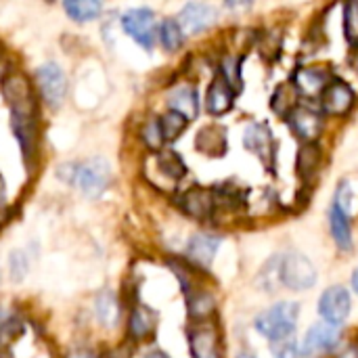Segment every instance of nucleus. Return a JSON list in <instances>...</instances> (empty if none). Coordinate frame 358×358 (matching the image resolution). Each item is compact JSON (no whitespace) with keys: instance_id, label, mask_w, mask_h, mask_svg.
<instances>
[{"instance_id":"f257e3e1","label":"nucleus","mask_w":358,"mask_h":358,"mask_svg":"<svg viewBox=\"0 0 358 358\" xmlns=\"http://www.w3.org/2000/svg\"><path fill=\"white\" fill-rule=\"evenodd\" d=\"M2 94L10 107V124L13 132L27 155L34 149L38 126H36V101L31 92V84L25 73L13 71L2 80Z\"/></svg>"},{"instance_id":"f03ea898","label":"nucleus","mask_w":358,"mask_h":358,"mask_svg":"<svg viewBox=\"0 0 358 358\" xmlns=\"http://www.w3.org/2000/svg\"><path fill=\"white\" fill-rule=\"evenodd\" d=\"M59 176L82 191L86 197H99L111 182V166L105 157H90L80 164L61 166Z\"/></svg>"},{"instance_id":"7ed1b4c3","label":"nucleus","mask_w":358,"mask_h":358,"mask_svg":"<svg viewBox=\"0 0 358 358\" xmlns=\"http://www.w3.org/2000/svg\"><path fill=\"white\" fill-rule=\"evenodd\" d=\"M300 317V306L296 302H279L258 315L256 319V329L271 342L285 340L294 334Z\"/></svg>"},{"instance_id":"20e7f679","label":"nucleus","mask_w":358,"mask_h":358,"mask_svg":"<svg viewBox=\"0 0 358 358\" xmlns=\"http://www.w3.org/2000/svg\"><path fill=\"white\" fill-rule=\"evenodd\" d=\"M279 277L285 287L294 292H304L317 283V268L304 254L292 252L287 256H281Z\"/></svg>"},{"instance_id":"39448f33","label":"nucleus","mask_w":358,"mask_h":358,"mask_svg":"<svg viewBox=\"0 0 358 358\" xmlns=\"http://www.w3.org/2000/svg\"><path fill=\"white\" fill-rule=\"evenodd\" d=\"M122 27L124 31L136 40L145 48H153L155 38H157V25H155V15L151 8H130L122 17Z\"/></svg>"},{"instance_id":"423d86ee","label":"nucleus","mask_w":358,"mask_h":358,"mask_svg":"<svg viewBox=\"0 0 358 358\" xmlns=\"http://www.w3.org/2000/svg\"><path fill=\"white\" fill-rule=\"evenodd\" d=\"M36 82H38L44 103L48 107L57 109L67 94V76L63 73V69L57 63H46V65L38 67Z\"/></svg>"},{"instance_id":"0eeeda50","label":"nucleus","mask_w":358,"mask_h":358,"mask_svg":"<svg viewBox=\"0 0 358 358\" xmlns=\"http://www.w3.org/2000/svg\"><path fill=\"white\" fill-rule=\"evenodd\" d=\"M319 313H321L325 323H329L334 327L344 325L348 315H350V294H348V289L342 287V285H334V287L325 289L321 300H319Z\"/></svg>"},{"instance_id":"6e6552de","label":"nucleus","mask_w":358,"mask_h":358,"mask_svg":"<svg viewBox=\"0 0 358 358\" xmlns=\"http://www.w3.org/2000/svg\"><path fill=\"white\" fill-rule=\"evenodd\" d=\"M243 145L248 151H252L262 164L264 168L273 170L275 166V138L273 132L268 130L266 124H252L248 126L245 134H243Z\"/></svg>"},{"instance_id":"1a4fd4ad","label":"nucleus","mask_w":358,"mask_h":358,"mask_svg":"<svg viewBox=\"0 0 358 358\" xmlns=\"http://www.w3.org/2000/svg\"><path fill=\"white\" fill-rule=\"evenodd\" d=\"M189 350L193 358H220V336L212 323H197L189 329Z\"/></svg>"},{"instance_id":"9d476101","label":"nucleus","mask_w":358,"mask_h":358,"mask_svg":"<svg viewBox=\"0 0 358 358\" xmlns=\"http://www.w3.org/2000/svg\"><path fill=\"white\" fill-rule=\"evenodd\" d=\"M338 344H340V329L323 321L308 329L300 352H302V357H315V355L334 350Z\"/></svg>"},{"instance_id":"9b49d317","label":"nucleus","mask_w":358,"mask_h":358,"mask_svg":"<svg viewBox=\"0 0 358 358\" xmlns=\"http://www.w3.org/2000/svg\"><path fill=\"white\" fill-rule=\"evenodd\" d=\"M355 103L352 88L342 80H331L321 92V105L327 115H344Z\"/></svg>"},{"instance_id":"f8f14e48","label":"nucleus","mask_w":358,"mask_h":358,"mask_svg":"<svg viewBox=\"0 0 358 358\" xmlns=\"http://www.w3.org/2000/svg\"><path fill=\"white\" fill-rule=\"evenodd\" d=\"M216 8L212 4H203V2H189L182 10H180V27L187 34H199L208 27H212L216 23Z\"/></svg>"},{"instance_id":"ddd939ff","label":"nucleus","mask_w":358,"mask_h":358,"mask_svg":"<svg viewBox=\"0 0 358 358\" xmlns=\"http://www.w3.org/2000/svg\"><path fill=\"white\" fill-rule=\"evenodd\" d=\"M180 208L185 210V214H189L191 218L197 220H206L214 214L216 208V193L203 187H193L189 189L182 199H180Z\"/></svg>"},{"instance_id":"4468645a","label":"nucleus","mask_w":358,"mask_h":358,"mask_svg":"<svg viewBox=\"0 0 358 358\" xmlns=\"http://www.w3.org/2000/svg\"><path fill=\"white\" fill-rule=\"evenodd\" d=\"M289 124H292L294 132H296L300 138L308 141V143L317 141L319 134L323 132V117H321L317 111L308 109V107H300V105H298V107L289 113Z\"/></svg>"},{"instance_id":"2eb2a0df","label":"nucleus","mask_w":358,"mask_h":358,"mask_svg":"<svg viewBox=\"0 0 358 358\" xmlns=\"http://www.w3.org/2000/svg\"><path fill=\"white\" fill-rule=\"evenodd\" d=\"M222 243L220 237L216 235H208V233H199L195 237H191L189 245H187V256L189 260L199 266V268H208L218 252V245Z\"/></svg>"},{"instance_id":"dca6fc26","label":"nucleus","mask_w":358,"mask_h":358,"mask_svg":"<svg viewBox=\"0 0 358 358\" xmlns=\"http://www.w3.org/2000/svg\"><path fill=\"white\" fill-rule=\"evenodd\" d=\"M168 105H170V111L180 113L187 122H189V120H195V117H197V111H199L197 90H195L191 84L176 86V88L170 92V96H168Z\"/></svg>"},{"instance_id":"f3484780","label":"nucleus","mask_w":358,"mask_h":358,"mask_svg":"<svg viewBox=\"0 0 358 358\" xmlns=\"http://www.w3.org/2000/svg\"><path fill=\"white\" fill-rule=\"evenodd\" d=\"M233 101H235V92L231 90V86L220 76H216L212 80L210 88H208V94H206V109H208V113L222 115V113H227L233 107Z\"/></svg>"},{"instance_id":"a211bd4d","label":"nucleus","mask_w":358,"mask_h":358,"mask_svg":"<svg viewBox=\"0 0 358 358\" xmlns=\"http://www.w3.org/2000/svg\"><path fill=\"white\" fill-rule=\"evenodd\" d=\"M195 147L206 155H222L227 151V128L212 124L199 130Z\"/></svg>"},{"instance_id":"6ab92c4d","label":"nucleus","mask_w":358,"mask_h":358,"mask_svg":"<svg viewBox=\"0 0 358 358\" xmlns=\"http://www.w3.org/2000/svg\"><path fill=\"white\" fill-rule=\"evenodd\" d=\"M329 227H331V235H334V241L338 243V248L342 252H350L352 250V231H350L348 214L342 212L338 206H334L329 210Z\"/></svg>"},{"instance_id":"aec40b11","label":"nucleus","mask_w":358,"mask_h":358,"mask_svg":"<svg viewBox=\"0 0 358 358\" xmlns=\"http://www.w3.org/2000/svg\"><path fill=\"white\" fill-rule=\"evenodd\" d=\"M94 315H96V321L111 329L120 323V302L117 298L111 294V292H101L94 300Z\"/></svg>"},{"instance_id":"412c9836","label":"nucleus","mask_w":358,"mask_h":358,"mask_svg":"<svg viewBox=\"0 0 358 358\" xmlns=\"http://www.w3.org/2000/svg\"><path fill=\"white\" fill-rule=\"evenodd\" d=\"M155 325H157V315L147 306H136L130 315L128 329L134 340H145L155 331Z\"/></svg>"},{"instance_id":"4be33fe9","label":"nucleus","mask_w":358,"mask_h":358,"mask_svg":"<svg viewBox=\"0 0 358 358\" xmlns=\"http://www.w3.org/2000/svg\"><path fill=\"white\" fill-rule=\"evenodd\" d=\"M153 162H155V168L162 176H166L168 180H178L185 176L187 168H185V162L180 159L178 153L174 151H157L153 155Z\"/></svg>"},{"instance_id":"5701e85b","label":"nucleus","mask_w":358,"mask_h":358,"mask_svg":"<svg viewBox=\"0 0 358 358\" xmlns=\"http://www.w3.org/2000/svg\"><path fill=\"white\" fill-rule=\"evenodd\" d=\"M63 8L76 23H88L101 15L103 4L96 0H67L63 2Z\"/></svg>"},{"instance_id":"b1692460","label":"nucleus","mask_w":358,"mask_h":358,"mask_svg":"<svg viewBox=\"0 0 358 358\" xmlns=\"http://www.w3.org/2000/svg\"><path fill=\"white\" fill-rule=\"evenodd\" d=\"M294 84L298 88H302L304 92L308 94H315V92H323V88L329 84L327 82V73L323 69H317V67H302L296 71V80Z\"/></svg>"},{"instance_id":"393cba45","label":"nucleus","mask_w":358,"mask_h":358,"mask_svg":"<svg viewBox=\"0 0 358 358\" xmlns=\"http://www.w3.org/2000/svg\"><path fill=\"white\" fill-rule=\"evenodd\" d=\"M296 99H298V92H296V84H281L275 94H273V111L281 117H289V113L298 107L296 105Z\"/></svg>"},{"instance_id":"a878e982","label":"nucleus","mask_w":358,"mask_h":358,"mask_svg":"<svg viewBox=\"0 0 358 358\" xmlns=\"http://www.w3.org/2000/svg\"><path fill=\"white\" fill-rule=\"evenodd\" d=\"M319 164H321V151H319V147L313 145V143L304 145L300 149V153H298V164H296L298 166V174L302 178H310L317 172Z\"/></svg>"},{"instance_id":"bb28decb","label":"nucleus","mask_w":358,"mask_h":358,"mask_svg":"<svg viewBox=\"0 0 358 358\" xmlns=\"http://www.w3.org/2000/svg\"><path fill=\"white\" fill-rule=\"evenodd\" d=\"M214 313V298L208 292H195L189 296V315L201 323Z\"/></svg>"},{"instance_id":"cd10ccee","label":"nucleus","mask_w":358,"mask_h":358,"mask_svg":"<svg viewBox=\"0 0 358 358\" xmlns=\"http://www.w3.org/2000/svg\"><path fill=\"white\" fill-rule=\"evenodd\" d=\"M159 40H162L166 50H178L182 46V40H185V31H182L180 23L174 19H166L159 25Z\"/></svg>"},{"instance_id":"c85d7f7f","label":"nucleus","mask_w":358,"mask_h":358,"mask_svg":"<svg viewBox=\"0 0 358 358\" xmlns=\"http://www.w3.org/2000/svg\"><path fill=\"white\" fill-rule=\"evenodd\" d=\"M241 61L237 57H227L222 61V67H220V78L231 86L233 92L241 90L243 88V80H241Z\"/></svg>"},{"instance_id":"c756f323","label":"nucleus","mask_w":358,"mask_h":358,"mask_svg":"<svg viewBox=\"0 0 358 358\" xmlns=\"http://www.w3.org/2000/svg\"><path fill=\"white\" fill-rule=\"evenodd\" d=\"M159 126H162V134H164V141H174L180 136V132L187 128V120L180 115V113H174V111H168L166 115L159 117Z\"/></svg>"},{"instance_id":"7c9ffc66","label":"nucleus","mask_w":358,"mask_h":358,"mask_svg":"<svg viewBox=\"0 0 358 358\" xmlns=\"http://www.w3.org/2000/svg\"><path fill=\"white\" fill-rule=\"evenodd\" d=\"M344 34L350 44L358 42V2H348L344 6Z\"/></svg>"},{"instance_id":"2f4dec72","label":"nucleus","mask_w":358,"mask_h":358,"mask_svg":"<svg viewBox=\"0 0 358 358\" xmlns=\"http://www.w3.org/2000/svg\"><path fill=\"white\" fill-rule=\"evenodd\" d=\"M141 136L145 141V145L153 151H159L162 143H164V134H162V126H159V120H149L143 130H141Z\"/></svg>"},{"instance_id":"473e14b6","label":"nucleus","mask_w":358,"mask_h":358,"mask_svg":"<svg viewBox=\"0 0 358 358\" xmlns=\"http://www.w3.org/2000/svg\"><path fill=\"white\" fill-rule=\"evenodd\" d=\"M273 357L275 358H300V346L298 342L294 340V336L285 338V340H279V342H273Z\"/></svg>"},{"instance_id":"72a5a7b5","label":"nucleus","mask_w":358,"mask_h":358,"mask_svg":"<svg viewBox=\"0 0 358 358\" xmlns=\"http://www.w3.org/2000/svg\"><path fill=\"white\" fill-rule=\"evenodd\" d=\"M27 273V258L21 252H13L10 254V275L15 281H21Z\"/></svg>"},{"instance_id":"f704fd0d","label":"nucleus","mask_w":358,"mask_h":358,"mask_svg":"<svg viewBox=\"0 0 358 358\" xmlns=\"http://www.w3.org/2000/svg\"><path fill=\"white\" fill-rule=\"evenodd\" d=\"M336 206L342 210V212H350V206H352V189H350V185L344 180V182H340V189H338V197H336Z\"/></svg>"},{"instance_id":"c9c22d12","label":"nucleus","mask_w":358,"mask_h":358,"mask_svg":"<svg viewBox=\"0 0 358 358\" xmlns=\"http://www.w3.org/2000/svg\"><path fill=\"white\" fill-rule=\"evenodd\" d=\"M65 358H96L92 352H88V350H73V352H69Z\"/></svg>"},{"instance_id":"e433bc0d","label":"nucleus","mask_w":358,"mask_h":358,"mask_svg":"<svg viewBox=\"0 0 358 358\" xmlns=\"http://www.w3.org/2000/svg\"><path fill=\"white\" fill-rule=\"evenodd\" d=\"M340 358H358V348L357 346L348 348V350H346V352H344V355H342Z\"/></svg>"},{"instance_id":"4c0bfd02","label":"nucleus","mask_w":358,"mask_h":358,"mask_svg":"<svg viewBox=\"0 0 358 358\" xmlns=\"http://www.w3.org/2000/svg\"><path fill=\"white\" fill-rule=\"evenodd\" d=\"M145 358H170L166 352H162V350H153V352H149V355H145Z\"/></svg>"},{"instance_id":"58836bf2","label":"nucleus","mask_w":358,"mask_h":358,"mask_svg":"<svg viewBox=\"0 0 358 358\" xmlns=\"http://www.w3.org/2000/svg\"><path fill=\"white\" fill-rule=\"evenodd\" d=\"M352 285H355V292L358 294V271H355V275H352Z\"/></svg>"},{"instance_id":"ea45409f","label":"nucleus","mask_w":358,"mask_h":358,"mask_svg":"<svg viewBox=\"0 0 358 358\" xmlns=\"http://www.w3.org/2000/svg\"><path fill=\"white\" fill-rule=\"evenodd\" d=\"M237 358H254V357H252V355H248V352H241Z\"/></svg>"}]
</instances>
